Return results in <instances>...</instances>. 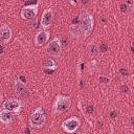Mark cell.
Masks as SVG:
<instances>
[{
	"label": "cell",
	"instance_id": "cell-17",
	"mask_svg": "<svg viewBox=\"0 0 134 134\" xmlns=\"http://www.w3.org/2000/svg\"><path fill=\"white\" fill-rule=\"evenodd\" d=\"M119 71H120L121 73H124V74H127V70H125V69H120Z\"/></svg>",
	"mask_w": 134,
	"mask_h": 134
},
{
	"label": "cell",
	"instance_id": "cell-10",
	"mask_svg": "<svg viewBox=\"0 0 134 134\" xmlns=\"http://www.w3.org/2000/svg\"><path fill=\"white\" fill-rule=\"evenodd\" d=\"M49 38H50V32L48 30L42 29V30H40V31H38L36 34L34 42H35V44L37 46H43L46 42H48Z\"/></svg>",
	"mask_w": 134,
	"mask_h": 134
},
{
	"label": "cell",
	"instance_id": "cell-14",
	"mask_svg": "<svg viewBox=\"0 0 134 134\" xmlns=\"http://www.w3.org/2000/svg\"><path fill=\"white\" fill-rule=\"evenodd\" d=\"M88 53H89L90 58H92V59L96 58L98 55V53H99L98 46L96 44H89V46H88Z\"/></svg>",
	"mask_w": 134,
	"mask_h": 134
},
{
	"label": "cell",
	"instance_id": "cell-3",
	"mask_svg": "<svg viewBox=\"0 0 134 134\" xmlns=\"http://www.w3.org/2000/svg\"><path fill=\"white\" fill-rule=\"evenodd\" d=\"M29 126L35 129H40L44 127L46 122V115L42 107H38L35 111L31 112L29 116Z\"/></svg>",
	"mask_w": 134,
	"mask_h": 134
},
{
	"label": "cell",
	"instance_id": "cell-7",
	"mask_svg": "<svg viewBox=\"0 0 134 134\" xmlns=\"http://www.w3.org/2000/svg\"><path fill=\"white\" fill-rule=\"evenodd\" d=\"M22 107H23V103L18 98H9L2 104V109L13 113H19L22 110Z\"/></svg>",
	"mask_w": 134,
	"mask_h": 134
},
{
	"label": "cell",
	"instance_id": "cell-9",
	"mask_svg": "<svg viewBox=\"0 0 134 134\" xmlns=\"http://www.w3.org/2000/svg\"><path fill=\"white\" fill-rule=\"evenodd\" d=\"M12 36H13L12 28L8 25H6V24H2L1 27H0V41H1V45L7 44L12 40Z\"/></svg>",
	"mask_w": 134,
	"mask_h": 134
},
{
	"label": "cell",
	"instance_id": "cell-12",
	"mask_svg": "<svg viewBox=\"0 0 134 134\" xmlns=\"http://www.w3.org/2000/svg\"><path fill=\"white\" fill-rule=\"evenodd\" d=\"M15 91H16V93L18 95H21V96H25L27 94V92H28L25 84L22 83L19 79L15 81Z\"/></svg>",
	"mask_w": 134,
	"mask_h": 134
},
{
	"label": "cell",
	"instance_id": "cell-11",
	"mask_svg": "<svg viewBox=\"0 0 134 134\" xmlns=\"http://www.w3.org/2000/svg\"><path fill=\"white\" fill-rule=\"evenodd\" d=\"M13 118H14V113L13 112L1 109V111H0V120H1L2 124L9 125L13 121Z\"/></svg>",
	"mask_w": 134,
	"mask_h": 134
},
{
	"label": "cell",
	"instance_id": "cell-4",
	"mask_svg": "<svg viewBox=\"0 0 134 134\" xmlns=\"http://www.w3.org/2000/svg\"><path fill=\"white\" fill-rule=\"evenodd\" d=\"M39 5L40 1H37L36 3H29L27 5H24L21 9V17L24 20H32L36 18L38 10H39Z\"/></svg>",
	"mask_w": 134,
	"mask_h": 134
},
{
	"label": "cell",
	"instance_id": "cell-15",
	"mask_svg": "<svg viewBox=\"0 0 134 134\" xmlns=\"http://www.w3.org/2000/svg\"><path fill=\"white\" fill-rule=\"evenodd\" d=\"M99 82L108 83V82H109V79H106V77H104V76H100V77H99Z\"/></svg>",
	"mask_w": 134,
	"mask_h": 134
},
{
	"label": "cell",
	"instance_id": "cell-16",
	"mask_svg": "<svg viewBox=\"0 0 134 134\" xmlns=\"http://www.w3.org/2000/svg\"><path fill=\"white\" fill-rule=\"evenodd\" d=\"M121 90H124V91L127 92V91H128V87H127V86H122V87H121Z\"/></svg>",
	"mask_w": 134,
	"mask_h": 134
},
{
	"label": "cell",
	"instance_id": "cell-6",
	"mask_svg": "<svg viewBox=\"0 0 134 134\" xmlns=\"http://www.w3.org/2000/svg\"><path fill=\"white\" fill-rule=\"evenodd\" d=\"M46 52L52 58H59L62 52V44L59 38L52 39L46 46Z\"/></svg>",
	"mask_w": 134,
	"mask_h": 134
},
{
	"label": "cell",
	"instance_id": "cell-8",
	"mask_svg": "<svg viewBox=\"0 0 134 134\" xmlns=\"http://www.w3.org/2000/svg\"><path fill=\"white\" fill-rule=\"evenodd\" d=\"M52 19H53V12L50 7H48L42 14V17H41V20H40L41 28L46 30L48 27H50V25L52 23Z\"/></svg>",
	"mask_w": 134,
	"mask_h": 134
},
{
	"label": "cell",
	"instance_id": "cell-1",
	"mask_svg": "<svg viewBox=\"0 0 134 134\" xmlns=\"http://www.w3.org/2000/svg\"><path fill=\"white\" fill-rule=\"evenodd\" d=\"M93 26H94L93 16L88 12H83L79 17V28H80L81 35L84 38L89 37L92 34Z\"/></svg>",
	"mask_w": 134,
	"mask_h": 134
},
{
	"label": "cell",
	"instance_id": "cell-5",
	"mask_svg": "<svg viewBox=\"0 0 134 134\" xmlns=\"http://www.w3.org/2000/svg\"><path fill=\"white\" fill-rule=\"evenodd\" d=\"M80 126H81V119L76 116H71L62 122V129L68 134L75 133L76 130L80 128Z\"/></svg>",
	"mask_w": 134,
	"mask_h": 134
},
{
	"label": "cell",
	"instance_id": "cell-2",
	"mask_svg": "<svg viewBox=\"0 0 134 134\" xmlns=\"http://www.w3.org/2000/svg\"><path fill=\"white\" fill-rule=\"evenodd\" d=\"M71 106V98L68 95L58 94L52 105V111L54 114H62L66 112Z\"/></svg>",
	"mask_w": 134,
	"mask_h": 134
},
{
	"label": "cell",
	"instance_id": "cell-13",
	"mask_svg": "<svg viewBox=\"0 0 134 134\" xmlns=\"http://www.w3.org/2000/svg\"><path fill=\"white\" fill-rule=\"evenodd\" d=\"M42 68L43 69H48V70H54L57 68V63L50 59V58H47L43 61L42 63Z\"/></svg>",
	"mask_w": 134,
	"mask_h": 134
}]
</instances>
